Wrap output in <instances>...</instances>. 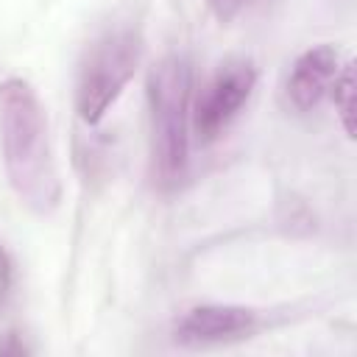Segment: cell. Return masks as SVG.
<instances>
[{
  "label": "cell",
  "mask_w": 357,
  "mask_h": 357,
  "mask_svg": "<svg viewBox=\"0 0 357 357\" xmlns=\"http://www.w3.org/2000/svg\"><path fill=\"white\" fill-rule=\"evenodd\" d=\"M0 151L17 198L47 215L61 201V181L50 148V128L36 89L25 78L0 81Z\"/></svg>",
  "instance_id": "6da1fadb"
},
{
  "label": "cell",
  "mask_w": 357,
  "mask_h": 357,
  "mask_svg": "<svg viewBox=\"0 0 357 357\" xmlns=\"http://www.w3.org/2000/svg\"><path fill=\"white\" fill-rule=\"evenodd\" d=\"M190 109H192V67L184 56L170 53L159 64H153L148 75L151 173L153 181L165 190L176 187L187 173Z\"/></svg>",
  "instance_id": "7a4b0ae2"
},
{
  "label": "cell",
  "mask_w": 357,
  "mask_h": 357,
  "mask_svg": "<svg viewBox=\"0 0 357 357\" xmlns=\"http://www.w3.org/2000/svg\"><path fill=\"white\" fill-rule=\"evenodd\" d=\"M142 42L134 28H112L100 33L84 53L75 78V112L95 126L134 78Z\"/></svg>",
  "instance_id": "3957f363"
},
{
  "label": "cell",
  "mask_w": 357,
  "mask_h": 357,
  "mask_svg": "<svg viewBox=\"0 0 357 357\" xmlns=\"http://www.w3.org/2000/svg\"><path fill=\"white\" fill-rule=\"evenodd\" d=\"M257 84V70L251 61H226L198 92L190 109V126L201 142H215L240 114Z\"/></svg>",
  "instance_id": "277c9868"
},
{
  "label": "cell",
  "mask_w": 357,
  "mask_h": 357,
  "mask_svg": "<svg viewBox=\"0 0 357 357\" xmlns=\"http://www.w3.org/2000/svg\"><path fill=\"white\" fill-rule=\"evenodd\" d=\"M257 329V312L248 307H234V304H201L187 310L176 326L173 337L181 346L190 349H206V346H220V343H234L248 337Z\"/></svg>",
  "instance_id": "5b68a950"
},
{
  "label": "cell",
  "mask_w": 357,
  "mask_h": 357,
  "mask_svg": "<svg viewBox=\"0 0 357 357\" xmlns=\"http://www.w3.org/2000/svg\"><path fill=\"white\" fill-rule=\"evenodd\" d=\"M340 53L332 45H318L304 50L287 78H284V100L287 106H293L296 112H312L321 106L324 98H329L332 81L340 70Z\"/></svg>",
  "instance_id": "8992f818"
},
{
  "label": "cell",
  "mask_w": 357,
  "mask_h": 357,
  "mask_svg": "<svg viewBox=\"0 0 357 357\" xmlns=\"http://www.w3.org/2000/svg\"><path fill=\"white\" fill-rule=\"evenodd\" d=\"M329 98L337 109V117H340V126H343L346 137H354V64L351 61L340 64V70L332 81Z\"/></svg>",
  "instance_id": "52a82bcc"
},
{
  "label": "cell",
  "mask_w": 357,
  "mask_h": 357,
  "mask_svg": "<svg viewBox=\"0 0 357 357\" xmlns=\"http://www.w3.org/2000/svg\"><path fill=\"white\" fill-rule=\"evenodd\" d=\"M11 279H14V273H11V259H8V251H6L3 243H0V310L6 307V298H8V293H11Z\"/></svg>",
  "instance_id": "ba28073f"
},
{
  "label": "cell",
  "mask_w": 357,
  "mask_h": 357,
  "mask_svg": "<svg viewBox=\"0 0 357 357\" xmlns=\"http://www.w3.org/2000/svg\"><path fill=\"white\" fill-rule=\"evenodd\" d=\"M245 3H248V0H209V8L215 11V17H218L220 22H229L231 17L240 14V8H243Z\"/></svg>",
  "instance_id": "9c48e42d"
}]
</instances>
